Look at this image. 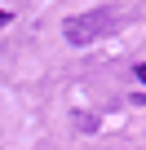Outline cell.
I'll list each match as a JSON object with an SVG mask.
<instances>
[{
	"label": "cell",
	"mask_w": 146,
	"mask_h": 150,
	"mask_svg": "<svg viewBox=\"0 0 146 150\" xmlns=\"http://www.w3.org/2000/svg\"><path fill=\"white\" fill-rule=\"evenodd\" d=\"M120 27H124L120 9H93V13H80V18H66L62 35H66V44H93V40H102Z\"/></svg>",
	"instance_id": "cell-1"
},
{
	"label": "cell",
	"mask_w": 146,
	"mask_h": 150,
	"mask_svg": "<svg viewBox=\"0 0 146 150\" xmlns=\"http://www.w3.org/2000/svg\"><path fill=\"white\" fill-rule=\"evenodd\" d=\"M137 80H142V84H146V62H137Z\"/></svg>",
	"instance_id": "cell-2"
},
{
	"label": "cell",
	"mask_w": 146,
	"mask_h": 150,
	"mask_svg": "<svg viewBox=\"0 0 146 150\" xmlns=\"http://www.w3.org/2000/svg\"><path fill=\"white\" fill-rule=\"evenodd\" d=\"M5 22H9V13H5V9H0V27H5Z\"/></svg>",
	"instance_id": "cell-3"
}]
</instances>
